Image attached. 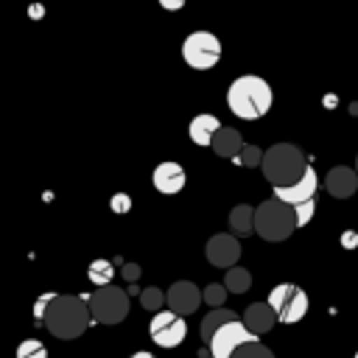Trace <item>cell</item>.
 <instances>
[{
    "label": "cell",
    "instance_id": "obj_14",
    "mask_svg": "<svg viewBox=\"0 0 358 358\" xmlns=\"http://www.w3.org/2000/svg\"><path fill=\"white\" fill-rule=\"evenodd\" d=\"M324 187L336 199H350L358 190V173H355V168H347V165L330 168L327 176H324Z\"/></svg>",
    "mask_w": 358,
    "mask_h": 358
},
{
    "label": "cell",
    "instance_id": "obj_7",
    "mask_svg": "<svg viewBox=\"0 0 358 358\" xmlns=\"http://www.w3.org/2000/svg\"><path fill=\"white\" fill-rule=\"evenodd\" d=\"M182 59L193 70H210L221 59V39L215 34H210V31H193L182 42Z\"/></svg>",
    "mask_w": 358,
    "mask_h": 358
},
{
    "label": "cell",
    "instance_id": "obj_17",
    "mask_svg": "<svg viewBox=\"0 0 358 358\" xmlns=\"http://www.w3.org/2000/svg\"><path fill=\"white\" fill-rule=\"evenodd\" d=\"M218 129H221L218 117H215V115L201 112V115H196V117L190 120L187 134H190V140H193L196 145H210V143H213V134H215Z\"/></svg>",
    "mask_w": 358,
    "mask_h": 358
},
{
    "label": "cell",
    "instance_id": "obj_5",
    "mask_svg": "<svg viewBox=\"0 0 358 358\" xmlns=\"http://www.w3.org/2000/svg\"><path fill=\"white\" fill-rule=\"evenodd\" d=\"M90 316L98 324H120L129 316V294L117 285H103L95 288L92 296L87 299Z\"/></svg>",
    "mask_w": 358,
    "mask_h": 358
},
{
    "label": "cell",
    "instance_id": "obj_26",
    "mask_svg": "<svg viewBox=\"0 0 358 358\" xmlns=\"http://www.w3.org/2000/svg\"><path fill=\"white\" fill-rule=\"evenodd\" d=\"M235 162H241V165H246V168H257V165L263 162V151H260L257 145H243Z\"/></svg>",
    "mask_w": 358,
    "mask_h": 358
},
{
    "label": "cell",
    "instance_id": "obj_9",
    "mask_svg": "<svg viewBox=\"0 0 358 358\" xmlns=\"http://www.w3.org/2000/svg\"><path fill=\"white\" fill-rule=\"evenodd\" d=\"M252 341H260V338L252 336L241 319H235V322H227L221 330H215V336L207 344V352H210V358H232V352L238 347L252 344Z\"/></svg>",
    "mask_w": 358,
    "mask_h": 358
},
{
    "label": "cell",
    "instance_id": "obj_12",
    "mask_svg": "<svg viewBox=\"0 0 358 358\" xmlns=\"http://www.w3.org/2000/svg\"><path fill=\"white\" fill-rule=\"evenodd\" d=\"M316 190H319V176H316V171L308 165L305 173H302V179H296V182L288 185V187H274V199L282 201V204H288V207H296V204H302V201L316 199Z\"/></svg>",
    "mask_w": 358,
    "mask_h": 358
},
{
    "label": "cell",
    "instance_id": "obj_34",
    "mask_svg": "<svg viewBox=\"0 0 358 358\" xmlns=\"http://www.w3.org/2000/svg\"><path fill=\"white\" fill-rule=\"evenodd\" d=\"M204 358H210V352H204Z\"/></svg>",
    "mask_w": 358,
    "mask_h": 358
},
{
    "label": "cell",
    "instance_id": "obj_13",
    "mask_svg": "<svg viewBox=\"0 0 358 358\" xmlns=\"http://www.w3.org/2000/svg\"><path fill=\"white\" fill-rule=\"evenodd\" d=\"M151 182H154V187H157L159 193L173 196V193H179V190L185 187L187 176H185V168H182L179 162H171V159H168V162H159V165L154 168Z\"/></svg>",
    "mask_w": 358,
    "mask_h": 358
},
{
    "label": "cell",
    "instance_id": "obj_1",
    "mask_svg": "<svg viewBox=\"0 0 358 358\" xmlns=\"http://www.w3.org/2000/svg\"><path fill=\"white\" fill-rule=\"evenodd\" d=\"M92 316H90V305L84 296L76 294H56L45 310L42 327H48L50 336L56 338H78L87 327H90Z\"/></svg>",
    "mask_w": 358,
    "mask_h": 358
},
{
    "label": "cell",
    "instance_id": "obj_33",
    "mask_svg": "<svg viewBox=\"0 0 358 358\" xmlns=\"http://www.w3.org/2000/svg\"><path fill=\"white\" fill-rule=\"evenodd\" d=\"M355 173H358V157H355Z\"/></svg>",
    "mask_w": 358,
    "mask_h": 358
},
{
    "label": "cell",
    "instance_id": "obj_28",
    "mask_svg": "<svg viewBox=\"0 0 358 358\" xmlns=\"http://www.w3.org/2000/svg\"><path fill=\"white\" fill-rule=\"evenodd\" d=\"M109 207H112V213H129L131 210V196L129 193H115L112 199H109Z\"/></svg>",
    "mask_w": 358,
    "mask_h": 358
},
{
    "label": "cell",
    "instance_id": "obj_30",
    "mask_svg": "<svg viewBox=\"0 0 358 358\" xmlns=\"http://www.w3.org/2000/svg\"><path fill=\"white\" fill-rule=\"evenodd\" d=\"M123 277H126L129 282H137V277H140V266H137V263H126V266H123Z\"/></svg>",
    "mask_w": 358,
    "mask_h": 358
},
{
    "label": "cell",
    "instance_id": "obj_22",
    "mask_svg": "<svg viewBox=\"0 0 358 358\" xmlns=\"http://www.w3.org/2000/svg\"><path fill=\"white\" fill-rule=\"evenodd\" d=\"M140 305H143L145 310H151V313L165 310V291H159L157 285L143 288V291H140Z\"/></svg>",
    "mask_w": 358,
    "mask_h": 358
},
{
    "label": "cell",
    "instance_id": "obj_10",
    "mask_svg": "<svg viewBox=\"0 0 358 358\" xmlns=\"http://www.w3.org/2000/svg\"><path fill=\"white\" fill-rule=\"evenodd\" d=\"M199 305H201V291H199V285H193L190 280H176V282L165 291V308L173 310L176 316H182V319L190 316V313H196Z\"/></svg>",
    "mask_w": 358,
    "mask_h": 358
},
{
    "label": "cell",
    "instance_id": "obj_8",
    "mask_svg": "<svg viewBox=\"0 0 358 358\" xmlns=\"http://www.w3.org/2000/svg\"><path fill=\"white\" fill-rule=\"evenodd\" d=\"M148 336L157 347H165V350H173L179 347L185 338H187V322L182 316H176L173 310H159L151 316L148 322Z\"/></svg>",
    "mask_w": 358,
    "mask_h": 358
},
{
    "label": "cell",
    "instance_id": "obj_16",
    "mask_svg": "<svg viewBox=\"0 0 358 358\" xmlns=\"http://www.w3.org/2000/svg\"><path fill=\"white\" fill-rule=\"evenodd\" d=\"M210 148H213L218 157H224V159H238V154H241V148H243V137H241L238 129L221 126V129L213 134Z\"/></svg>",
    "mask_w": 358,
    "mask_h": 358
},
{
    "label": "cell",
    "instance_id": "obj_23",
    "mask_svg": "<svg viewBox=\"0 0 358 358\" xmlns=\"http://www.w3.org/2000/svg\"><path fill=\"white\" fill-rule=\"evenodd\" d=\"M201 302L210 305V308H224V302H227V288H224L221 282H210V285H204V291H201Z\"/></svg>",
    "mask_w": 358,
    "mask_h": 358
},
{
    "label": "cell",
    "instance_id": "obj_25",
    "mask_svg": "<svg viewBox=\"0 0 358 358\" xmlns=\"http://www.w3.org/2000/svg\"><path fill=\"white\" fill-rule=\"evenodd\" d=\"M232 358H274V352L268 347H263L260 341H252V344H243L232 352Z\"/></svg>",
    "mask_w": 358,
    "mask_h": 358
},
{
    "label": "cell",
    "instance_id": "obj_31",
    "mask_svg": "<svg viewBox=\"0 0 358 358\" xmlns=\"http://www.w3.org/2000/svg\"><path fill=\"white\" fill-rule=\"evenodd\" d=\"M185 3H187V0H159V6H162L165 11H179Z\"/></svg>",
    "mask_w": 358,
    "mask_h": 358
},
{
    "label": "cell",
    "instance_id": "obj_20",
    "mask_svg": "<svg viewBox=\"0 0 358 358\" xmlns=\"http://www.w3.org/2000/svg\"><path fill=\"white\" fill-rule=\"evenodd\" d=\"M224 288H227V294H246L252 288V274L241 266H232L224 274Z\"/></svg>",
    "mask_w": 358,
    "mask_h": 358
},
{
    "label": "cell",
    "instance_id": "obj_6",
    "mask_svg": "<svg viewBox=\"0 0 358 358\" xmlns=\"http://www.w3.org/2000/svg\"><path fill=\"white\" fill-rule=\"evenodd\" d=\"M268 308L274 310V316H277V322H282V324H294V322H302V316L308 313V294L299 288V285H294V282H280V285H274L271 291H268Z\"/></svg>",
    "mask_w": 358,
    "mask_h": 358
},
{
    "label": "cell",
    "instance_id": "obj_29",
    "mask_svg": "<svg viewBox=\"0 0 358 358\" xmlns=\"http://www.w3.org/2000/svg\"><path fill=\"white\" fill-rule=\"evenodd\" d=\"M56 294L50 291V294H42L39 299H36V305H34V322L42 327V319H45V310H48V305H50V299H53Z\"/></svg>",
    "mask_w": 358,
    "mask_h": 358
},
{
    "label": "cell",
    "instance_id": "obj_4",
    "mask_svg": "<svg viewBox=\"0 0 358 358\" xmlns=\"http://www.w3.org/2000/svg\"><path fill=\"white\" fill-rule=\"evenodd\" d=\"M296 229V221H294V207L277 201L274 196L260 201L255 207V232L263 238V241H285L291 238V232Z\"/></svg>",
    "mask_w": 358,
    "mask_h": 358
},
{
    "label": "cell",
    "instance_id": "obj_2",
    "mask_svg": "<svg viewBox=\"0 0 358 358\" xmlns=\"http://www.w3.org/2000/svg\"><path fill=\"white\" fill-rule=\"evenodd\" d=\"M274 103V92L260 76H238L227 90V106L241 120L263 117Z\"/></svg>",
    "mask_w": 358,
    "mask_h": 358
},
{
    "label": "cell",
    "instance_id": "obj_11",
    "mask_svg": "<svg viewBox=\"0 0 358 358\" xmlns=\"http://www.w3.org/2000/svg\"><path fill=\"white\" fill-rule=\"evenodd\" d=\"M204 255H207L210 266H215V268H232V266H238L241 243H238L235 235H229V232H218V235H213V238L207 241Z\"/></svg>",
    "mask_w": 358,
    "mask_h": 358
},
{
    "label": "cell",
    "instance_id": "obj_3",
    "mask_svg": "<svg viewBox=\"0 0 358 358\" xmlns=\"http://www.w3.org/2000/svg\"><path fill=\"white\" fill-rule=\"evenodd\" d=\"M260 168H263V176L268 179L271 187H288L296 179H302L308 159H305L302 148H296L291 143H277L268 151H263Z\"/></svg>",
    "mask_w": 358,
    "mask_h": 358
},
{
    "label": "cell",
    "instance_id": "obj_15",
    "mask_svg": "<svg viewBox=\"0 0 358 358\" xmlns=\"http://www.w3.org/2000/svg\"><path fill=\"white\" fill-rule=\"evenodd\" d=\"M241 322L246 324V330H249L252 336L260 338L263 333H268V330L277 324V316H274V310L268 308V302H252V305L243 310Z\"/></svg>",
    "mask_w": 358,
    "mask_h": 358
},
{
    "label": "cell",
    "instance_id": "obj_27",
    "mask_svg": "<svg viewBox=\"0 0 358 358\" xmlns=\"http://www.w3.org/2000/svg\"><path fill=\"white\" fill-rule=\"evenodd\" d=\"M313 213H316V199L296 204V207H294V221H296V227H305V224L313 218Z\"/></svg>",
    "mask_w": 358,
    "mask_h": 358
},
{
    "label": "cell",
    "instance_id": "obj_21",
    "mask_svg": "<svg viewBox=\"0 0 358 358\" xmlns=\"http://www.w3.org/2000/svg\"><path fill=\"white\" fill-rule=\"evenodd\" d=\"M87 277H90V282H92L95 288L112 285V277H115V266H112L109 260L98 257V260H92V263L87 266Z\"/></svg>",
    "mask_w": 358,
    "mask_h": 358
},
{
    "label": "cell",
    "instance_id": "obj_19",
    "mask_svg": "<svg viewBox=\"0 0 358 358\" xmlns=\"http://www.w3.org/2000/svg\"><path fill=\"white\" fill-rule=\"evenodd\" d=\"M229 229H232L235 238L238 235H252L255 232V207H249V204L232 207V213H229Z\"/></svg>",
    "mask_w": 358,
    "mask_h": 358
},
{
    "label": "cell",
    "instance_id": "obj_18",
    "mask_svg": "<svg viewBox=\"0 0 358 358\" xmlns=\"http://www.w3.org/2000/svg\"><path fill=\"white\" fill-rule=\"evenodd\" d=\"M235 319H238V313H235V310H229V308H213V310L201 319V324H199L201 341H204V344H210V338L215 336V330H221L227 322H235Z\"/></svg>",
    "mask_w": 358,
    "mask_h": 358
},
{
    "label": "cell",
    "instance_id": "obj_24",
    "mask_svg": "<svg viewBox=\"0 0 358 358\" xmlns=\"http://www.w3.org/2000/svg\"><path fill=\"white\" fill-rule=\"evenodd\" d=\"M17 358H48V350L39 338H25L17 344Z\"/></svg>",
    "mask_w": 358,
    "mask_h": 358
},
{
    "label": "cell",
    "instance_id": "obj_35",
    "mask_svg": "<svg viewBox=\"0 0 358 358\" xmlns=\"http://www.w3.org/2000/svg\"><path fill=\"white\" fill-rule=\"evenodd\" d=\"M352 358H358V352H355V355H352Z\"/></svg>",
    "mask_w": 358,
    "mask_h": 358
},
{
    "label": "cell",
    "instance_id": "obj_32",
    "mask_svg": "<svg viewBox=\"0 0 358 358\" xmlns=\"http://www.w3.org/2000/svg\"><path fill=\"white\" fill-rule=\"evenodd\" d=\"M129 358H154L151 352H145V350H140V352H134V355H129Z\"/></svg>",
    "mask_w": 358,
    "mask_h": 358
}]
</instances>
